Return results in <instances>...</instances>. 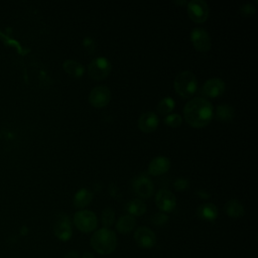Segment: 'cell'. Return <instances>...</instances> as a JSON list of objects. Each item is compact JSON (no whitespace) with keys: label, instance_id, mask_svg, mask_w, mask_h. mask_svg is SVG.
I'll return each mask as SVG.
<instances>
[{"label":"cell","instance_id":"cell-1","mask_svg":"<svg viewBox=\"0 0 258 258\" xmlns=\"http://www.w3.org/2000/svg\"><path fill=\"white\" fill-rule=\"evenodd\" d=\"M183 113L189 125L194 128H203L211 122L214 116V109L208 99L196 97L187 102Z\"/></svg>","mask_w":258,"mask_h":258},{"label":"cell","instance_id":"cell-2","mask_svg":"<svg viewBox=\"0 0 258 258\" xmlns=\"http://www.w3.org/2000/svg\"><path fill=\"white\" fill-rule=\"evenodd\" d=\"M91 245L99 254H110L115 250L117 245L116 234L109 228H101L93 234Z\"/></svg>","mask_w":258,"mask_h":258},{"label":"cell","instance_id":"cell-3","mask_svg":"<svg viewBox=\"0 0 258 258\" xmlns=\"http://www.w3.org/2000/svg\"><path fill=\"white\" fill-rule=\"evenodd\" d=\"M174 90L182 98H191L197 92L198 79L191 71H183L174 79Z\"/></svg>","mask_w":258,"mask_h":258},{"label":"cell","instance_id":"cell-4","mask_svg":"<svg viewBox=\"0 0 258 258\" xmlns=\"http://www.w3.org/2000/svg\"><path fill=\"white\" fill-rule=\"evenodd\" d=\"M74 224L81 232L90 233L98 226V219L94 212L89 210H80L74 216Z\"/></svg>","mask_w":258,"mask_h":258},{"label":"cell","instance_id":"cell-5","mask_svg":"<svg viewBox=\"0 0 258 258\" xmlns=\"http://www.w3.org/2000/svg\"><path fill=\"white\" fill-rule=\"evenodd\" d=\"M112 71L111 62L104 57H97L89 64L88 73L94 80L100 81L107 78Z\"/></svg>","mask_w":258,"mask_h":258},{"label":"cell","instance_id":"cell-6","mask_svg":"<svg viewBox=\"0 0 258 258\" xmlns=\"http://www.w3.org/2000/svg\"><path fill=\"white\" fill-rule=\"evenodd\" d=\"M187 10L190 19L196 23H203L209 16V6L204 0H192L187 3Z\"/></svg>","mask_w":258,"mask_h":258},{"label":"cell","instance_id":"cell-7","mask_svg":"<svg viewBox=\"0 0 258 258\" xmlns=\"http://www.w3.org/2000/svg\"><path fill=\"white\" fill-rule=\"evenodd\" d=\"M191 42L198 52L207 53L211 50L212 43L207 30L201 27L194 28L191 32Z\"/></svg>","mask_w":258,"mask_h":258},{"label":"cell","instance_id":"cell-8","mask_svg":"<svg viewBox=\"0 0 258 258\" xmlns=\"http://www.w3.org/2000/svg\"><path fill=\"white\" fill-rule=\"evenodd\" d=\"M111 91L106 86H97L92 89L89 95V102L95 108H103L111 101Z\"/></svg>","mask_w":258,"mask_h":258},{"label":"cell","instance_id":"cell-9","mask_svg":"<svg viewBox=\"0 0 258 258\" xmlns=\"http://www.w3.org/2000/svg\"><path fill=\"white\" fill-rule=\"evenodd\" d=\"M155 203L161 212L169 213L173 211L176 207V197L168 189H161L155 196Z\"/></svg>","mask_w":258,"mask_h":258},{"label":"cell","instance_id":"cell-10","mask_svg":"<svg viewBox=\"0 0 258 258\" xmlns=\"http://www.w3.org/2000/svg\"><path fill=\"white\" fill-rule=\"evenodd\" d=\"M54 233L56 237L61 241H68L73 234L71 219L64 214H61L54 226Z\"/></svg>","mask_w":258,"mask_h":258},{"label":"cell","instance_id":"cell-11","mask_svg":"<svg viewBox=\"0 0 258 258\" xmlns=\"http://www.w3.org/2000/svg\"><path fill=\"white\" fill-rule=\"evenodd\" d=\"M132 188L136 195L141 199H150L154 193V185L150 177L140 175L133 181Z\"/></svg>","mask_w":258,"mask_h":258},{"label":"cell","instance_id":"cell-12","mask_svg":"<svg viewBox=\"0 0 258 258\" xmlns=\"http://www.w3.org/2000/svg\"><path fill=\"white\" fill-rule=\"evenodd\" d=\"M134 239L139 247L150 249L152 248L156 243V236L155 233L149 227H142L137 228L134 233Z\"/></svg>","mask_w":258,"mask_h":258},{"label":"cell","instance_id":"cell-13","mask_svg":"<svg viewBox=\"0 0 258 258\" xmlns=\"http://www.w3.org/2000/svg\"><path fill=\"white\" fill-rule=\"evenodd\" d=\"M203 93L210 98H217L226 90V84L221 78H212L207 80L203 85Z\"/></svg>","mask_w":258,"mask_h":258},{"label":"cell","instance_id":"cell-14","mask_svg":"<svg viewBox=\"0 0 258 258\" xmlns=\"http://www.w3.org/2000/svg\"><path fill=\"white\" fill-rule=\"evenodd\" d=\"M159 124V118L153 112L142 113L138 119V128L144 133H150L155 131Z\"/></svg>","mask_w":258,"mask_h":258},{"label":"cell","instance_id":"cell-15","mask_svg":"<svg viewBox=\"0 0 258 258\" xmlns=\"http://www.w3.org/2000/svg\"><path fill=\"white\" fill-rule=\"evenodd\" d=\"M171 168V161L166 156H156L149 165L148 172L152 176L163 175L169 172Z\"/></svg>","mask_w":258,"mask_h":258},{"label":"cell","instance_id":"cell-16","mask_svg":"<svg viewBox=\"0 0 258 258\" xmlns=\"http://www.w3.org/2000/svg\"><path fill=\"white\" fill-rule=\"evenodd\" d=\"M198 216L204 221L213 222L218 217V208L212 203H205L198 208Z\"/></svg>","mask_w":258,"mask_h":258},{"label":"cell","instance_id":"cell-17","mask_svg":"<svg viewBox=\"0 0 258 258\" xmlns=\"http://www.w3.org/2000/svg\"><path fill=\"white\" fill-rule=\"evenodd\" d=\"M224 211L230 218L237 219L243 217L245 214V210L243 205H242L238 200L232 199L229 200L224 206Z\"/></svg>","mask_w":258,"mask_h":258},{"label":"cell","instance_id":"cell-18","mask_svg":"<svg viewBox=\"0 0 258 258\" xmlns=\"http://www.w3.org/2000/svg\"><path fill=\"white\" fill-rule=\"evenodd\" d=\"M92 200H93V193L88 189H81L75 194L73 203L76 208L82 209L89 206Z\"/></svg>","mask_w":258,"mask_h":258},{"label":"cell","instance_id":"cell-19","mask_svg":"<svg viewBox=\"0 0 258 258\" xmlns=\"http://www.w3.org/2000/svg\"><path fill=\"white\" fill-rule=\"evenodd\" d=\"M214 114L215 118L221 122H230L235 117V109L230 104H220Z\"/></svg>","mask_w":258,"mask_h":258},{"label":"cell","instance_id":"cell-20","mask_svg":"<svg viewBox=\"0 0 258 258\" xmlns=\"http://www.w3.org/2000/svg\"><path fill=\"white\" fill-rule=\"evenodd\" d=\"M63 69L68 75L74 78H81L84 73V67L75 60H67L63 63Z\"/></svg>","mask_w":258,"mask_h":258},{"label":"cell","instance_id":"cell-21","mask_svg":"<svg viewBox=\"0 0 258 258\" xmlns=\"http://www.w3.org/2000/svg\"><path fill=\"white\" fill-rule=\"evenodd\" d=\"M126 211L134 218L140 217L147 212V205L140 199H134L126 205Z\"/></svg>","mask_w":258,"mask_h":258},{"label":"cell","instance_id":"cell-22","mask_svg":"<svg viewBox=\"0 0 258 258\" xmlns=\"http://www.w3.org/2000/svg\"><path fill=\"white\" fill-rule=\"evenodd\" d=\"M135 218L130 215H124L119 218V220L116 223V229L121 234H127L130 231L133 230L135 227Z\"/></svg>","mask_w":258,"mask_h":258},{"label":"cell","instance_id":"cell-23","mask_svg":"<svg viewBox=\"0 0 258 258\" xmlns=\"http://www.w3.org/2000/svg\"><path fill=\"white\" fill-rule=\"evenodd\" d=\"M175 102L171 97H166V98L161 99L157 104V111L161 115H170L174 108Z\"/></svg>","mask_w":258,"mask_h":258},{"label":"cell","instance_id":"cell-24","mask_svg":"<svg viewBox=\"0 0 258 258\" xmlns=\"http://www.w3.org/2000/svg\"><path fill=\"white\" fill-rule=\"evenodd\" d=\"M115 220V212L114 210L110 207H107L103 210L102 212V224L104 226V228H108L110 226L114 223Z\"/></svg>","mask_w":258,"mask_h":258},{"label":"cell","instance_id":"cell-25","mask_svg":"<svg viewBox=\"0 0 258 258\" xmlns=\"http://www.w3.org/2000/svg\"><path fill=\"white\" fill-rule=\"evenodd\" d=\"M164 122L166 125L172 127V128H177L180 127L183 123V117L180 114H176V113H173V114H170L165 117Z\"/></svg>","mask_w":258,"mask_h":258},{"label":"cell","instance_id":"cell-26","mask_svg":"<svg viewBox=\"0 0 258 258\" xmlns=\"http://www.w3.org/2000/svg\"><path fill=\"white\" fill-rule=\"evenodd\" d=\"M82 46L84 48V51L89 54L92 55L95 52V48H96V42L94 41V39L90 38V37H86L83 41H82Z\"/></svg>","mask_w":258,"mask_h":258},{"label":"cell","instance_id":"cell-27","mask_svg":"<svg viewBox=\"0 0 258 258\" xmlns=\"http://www.w3.org/2000/svg\"><path fill=\"white\" fill-rule=\"evenodd\" d=\"M168 221H169V216L164 212L156 213L151 217V222L156 226H164L168 223Z\"/></svg>","mask_w":258,"mask_h":258},{"label":"cell","instance_id":"cell-28","mask_svg":"<svg viewBox=\"0 0 258 258\" xmlns=\"http://www.w3.org/2000/svg\"><path fill=\"white\" fill-rule=\"evenodd\" d=\"M256 12V7L252 3H246L240 7V13L244 18H249V16L254 15Z\"/></svg>","mask_w":258,"mask_h":258},{"label":"cell","instance_id":"cell-29","mask_svg":"<svg viewBox=\"0 0 258 258\" xmlns=\"http://www.w3.org/2000/svg\"><path fill=\"white\" fill-rule=\"evenodd\" d=\"M174 188L177 190V191H185L187 189H189L190 187V183L187 179H185V177H180V179H177L175 182H174Z\"/></svg>","mask_w":258,"mask_h":258},{"label":"cell","instance_id":"cell-30","mask_svg":"<svg viewBox=\"0 0 258 258\" xmlns=\"http://www.w3.org/2000/svg\"><path fill=\"white\" fill-rule=\"evenodd\" d=\"M198 196H199L200 198H202V199L207 200V199L210 198V194H209L207 191H205L204 189H201V190L198 191Z\"/></svg>","mask_w":258,"mask_h":258},{"label":"cell","instance_id":"cell-31","mask_svg":"<svg viewBox=\"0 0 258 258\" xmlns=\"http://www.w3.org/2000/svg\"><path fill=\"white\" fill-rule=\"evenodd\" d=\"M64 258H78V253L76 251H71Z\"/></svg>","mask_w":258,"mask_h":258},{"label":"cell","instance_id":"cell-32","mask_svg":"<svg viewBox=\"0 0 258 258\" xmlns=\"http://www.w3.org/2000/svg\"><path fill=\"white\" fill-rule=\"evenodd\" d=\"M83 258H94V255L90 252H86L84 255H83Z\"/></svg>","mask_w":258,"mask_h":258}]
</instances>
